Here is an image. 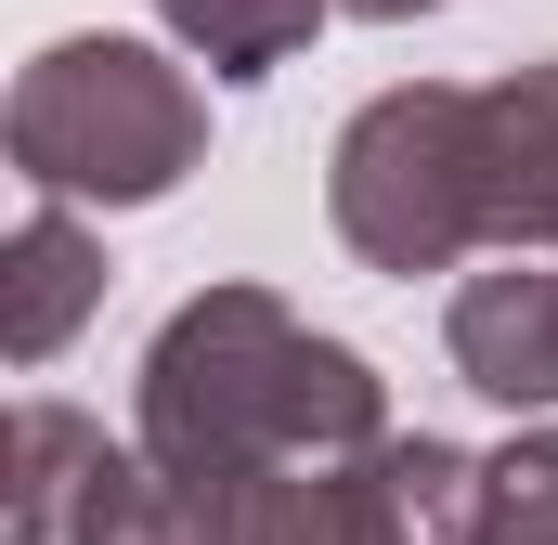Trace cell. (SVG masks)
Instances as JSON below:
<instances>
[{
	"label": "cell",
	"instance_id": "5",
	"mask_svg": "<svg viewBox=\"0 0 558 545\" xmlns=\"http://www.w3.org/2000/svg\"><path fill=\"white\" fill-rule=\"evenodd\" d=\"M441 351H454V377L481 403L546 415L558 403V261L546 247H507L494 272H468L454 312H441Z\"/></svg>",
	"mask_w": 558,
	"mask_h": 545
},
{
	"label": "cell",
	"instance_id": "11",
	"mask_svg": "<svg viewBox=\"0 0 558 545\" xmlns=\"http://www.w3.org/2000/svg\"><path fill=\"white\" fill-rule=\"evenodd\" d=\"M338 13H364V26H416V13H441V0H338Z\"/></svg>",
	"mask_w": 558,
	"mask_h": 545
},
{
	"label": "cell",
	"instance_id": "9",
	"mask_svg": "<svg viewBox=\"0 0 558 545\" xmlns=\"http://www.w3.org/2000/svg\"><path fill=\"white\" fill-rule=\"evenodd\" d=\"M169 13V39L208 65V78H274L312 52V26L338 13V0H156Z\"/></svg>",
	"mask_w": 558,
	"mask_h": 545
},
{
	"label": "cell",
	"instance_id": "6",
	"mask_svg": "<svg viewBox=\"0 0 558 545\" xmlns=\"http://www.w3.org/2000/svg\"><path fill=\"white\" fill-rule=\"evenodd\" d=\"M0 351L13 364H52L78 325H92V299H105V247H92V221H78V195H26V221H13V247H0Z\"/></svg>",
	"mask_w": 558,
	"mask_h": 545
},
{
	"label": "cell",
	"instance_id": "3",
	"mask_svg": "<svg viewBox=\"0 0 558 545\" xmlns=\"http://www.w3.org/2000/svg\"><path fill=\"white\" fill-rule=\"evenodd\" d=\"M325 221L364 272H454L468 247H494V221H481V92H454V78L377 92L325 156Z\"/></svg>",
	"mask_w": 558,
	"mask_h": 545
},
{
	"label": "cell",
	"instance_id": "8",
	"mask_svg": "<svg viewBox=\"0 0 558 545\" xmlns=\"http://www.w3.org/2000/svg\"><path fill=\"white\" fill-rule=\"evenodd\" d=\"M131 455L92 428L78 403H13V481H0V545H78L105 481Z\"/></svg>",
	"mask_w": 558,
	"mask_h": 545
},
{
	"label": "cell",
	"instance_id": "7",
	"mask_svg": "<svg viewBox=\"0 0 558 545\" xmlns=\"http://www.w3.org/2000/svg\"><path fill=\"white\" fill-rule=\"evenodd\" d=\"M481 221L494 247H558V52L481 92Z\"/></svg>",
	"mask_w": 558,
	"mask_h": 545
},
{
	"label": "cell",
	"instance_id": "4",
	"mask_svg": "<svg viewBox=\"0 0 558 545\" xmlns=\"http://www.w3.org/2000/svg\"><path fill=\"white\" fill-rule=\"evenodd\" d=\"M221 520H234V545H428V520L403 507V455L390 441H364V455H286Z\"/></svg>",
	"mask_w": 558,
	"mask_h": 545
},
{
	"label": "cell",
	"instance_id": "1",
	"mask_svg": "<svg viewBox=\"0 0 558 545\" xmlns=\"http://www.w3.org/2000/svg\"><path fill=\"white\" fill-rule=\"evenodd\" d=\"M364 441H390L377 364L299 325L274 286H208L143 351V455L208 507H234L286 455H364Z\"/></svg>",
	"mask_w": 558,
	"mask_h": 545
},
{
	"label": "cell",
	"instance_id": "10",
	"mask_svg": "<svg viewBox=\"0 0 558 545\" xmlns=\"http://www.w3.org/2000/svg\"><path fill=\"white\" fill-rule=\"evenodd\" d=\"M468 545H558V428H520L481 481V533Z\"/></svg>",
	"mask_w": 558,
	"mask_h": 545
},
{
	"label": "cell",
	"instance_id": "2",
	"mask_svg": "<svg viewBox=\"0 0 558 545\" xmlns=\"http://www.w3.org/2000/svg\"><path fill=\"white\" fill-rule=\"evenodd\" d=\"M195 156H208V92L169 52H143V39H52L13 78V169H26V195L156 208V195H182Z\"/></svg>",
	"mask_w": 558,
	"mask_h": 545
}]
</instances>
